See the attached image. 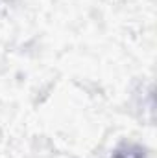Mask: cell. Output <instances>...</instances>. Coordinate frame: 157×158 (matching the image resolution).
Returning <instances> with one entry per match:
<instances>
[{
  "label": "cell",
  "instance_id": "6da1fadb",
  "mask_svg": "<svg viewBox=\"0 0 157 158\" xmlns=\"http://www.w3.org/2000/svg\"><path fill=\"white\" fill-rule=\"evenodd\" d=\"M115 158H144L142 151L139 147H133V145H128L124 149H118Z\"/></svg>",
  "mask_w": 157,
  "mask_h": 158
}]
</instances>
